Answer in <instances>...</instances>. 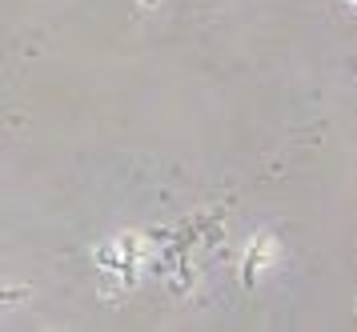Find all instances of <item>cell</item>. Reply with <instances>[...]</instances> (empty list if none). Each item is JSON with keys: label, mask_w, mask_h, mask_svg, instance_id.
Instances as JSON below:
<instances>
[{"label": "cell", "mask_w": 357, "mask_h": 332, "mask_svg": "<svg viewBox=\"0 0 357 332\" xmlns=\"http://www.w3.org/2000/svg\"><path fill=\"white\" fill-rule=\"evenodd\" d=\"M277 253H281V244H277L273 232H257V237L249 240V248L241 256V285L253 288L261 280V272L273 269L277 264Z\"/></svg>", "instance_id": "obj_1"}, {"label": "cell", "mask_w": 357, "mask_h": 332, "mask_svg": "<svg viewBox=\"0 0 357 332\" xmlns=\"http://www.w3.org/2000/svg\"><path fill=\"white\" fill-rule=\"evenodd\" d=\"M97 264L105 272H121L125 269V256H121V248H116V240H109V244H100L97 248Z\"/></svg>", "instance_id": "obj_2"}, {"label": "cell", "mask_w": 357, "mask_h": 332, "mask_svg": "<svg viewBox=\"0 0 357 332\" xmlns=\"http://www.w3.org/2000/svg\"><path fill=\"white\" fill-rule=\"evenodd\" d=\"M24 297H29V288H8V292H4V304H13V301H24Z\"/></svg>", "instance_id": "obj_3"}, {"label": "cell", "mask_w": 357, "mask_h": 332, "mask_svg": "<svg viewBox=\"0 0 357 332\" xmlns=\"http://www.w3.org/2000/svg\"><path fill=\"white\" fill-rule=\"evenodd\" d=\"M157 4H161V0H141V8H157Z\"/></svg>", "instance_id": "obj_4"}, {"label": "cell", "mask_w": 357, "mask_h": 332, "mask_svg": "<svg viewBox=\"0 0 357 332\" xmlns=\"http://www.w3.org/2000/svg\"><path fill=\"white\" fill-rule=\"evenodd\" d=\"M349 4H357V0H349Z\"/></svg>", "instance_id": "obj_5"}]
</instances>
